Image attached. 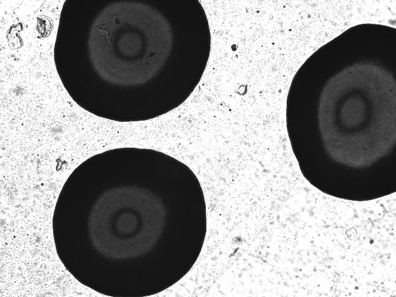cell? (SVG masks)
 Masks as SVG:
<instances>
[{
	"label": "cell",
	"instance_id": "cell-1",
	"mask_svg": "<svg viewBox=\"0 0 396 297\" xmlns=\"http://www.w3.org/2000/svg\"><path fill=\"white\" fill-rule=\"evenodd\" d=\"M37 29L42 37H47L52 31V23L48 17L40 16L37 18Z\"/></svg>",
	"mask_w": 396,
	"mask_h": 297
},
{
	"label": "cell",
	"instance_id": "cell-2",
	"mask_svg": "<svg viewBox=\"0 0 396 297\" xmlns=\"http://www.w3.org/2000/svg\"><path fill=\"white\" fill-rule=\"evenodd\" d=\"M345 234L348 238L349 240H354L356 239L357 236V231L354 227H351L346 230Z\"/></svg>",
	"mask_w": 396,
	"mask_h": 297
},
{
	"label": "cell",
	"instance_id": "cell-3",
	"mask_svg": "<svg viewBox=\"0 0 396 297\" xmlns=\"http://www.w3.org/2000/svg\"><path fill=\"white\" fill-rule=\"evenodd\" d=\"M115 21V23H116V24H119V22H120V20H118V19H116Z\"/></svg>",
	"mask_w": 396,
	"mask_h": 297
}]
</instances>
